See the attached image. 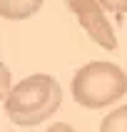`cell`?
I'll list each match as a JSON object with an SVG mask.
<instances>
[{"label":"cell","mask_w":127,"mask_h":132,"mask_svg":"<svg viewBox=\"0 0 127 132\" xmlns=\"http://www.w3.org/2000/svg\"><path fill=\"white\" fill-rule=\"evenodd\" d=\"M62 105V87L50 75H30L10 87L5 97V112L10 122L20 127H35L52 117Z\"/></svg>","instance_id":"6da1fadb"},{"label":"cell","mask_w":127,"mask_h":132,"mask_svg":"<svg viewBox=\"0 0 127 132\" xmlns=\"http://www.w3.org/2000/svg\"><path fill=\"white\" fill-rule=\"evenodd\" d=\"M127 92V72L115 62H87L80 67L72 77V97L75 102L87 107V110H100L110 107Z\"/></svg>","instance_id":"7a4b0ae2"},{"label":"cell","mask_w":127,"mask_h":132,"mask_svg":"<svg viewBox=\"0 0 127 132\" xmlns=\"http://www.w3.org/2000/svg\"><path fill=\"white\" fill-rule=\"evenodd\" d=\"M67 7L75 13V18L80 20L92 40L97 45H102L105 50H115L117 47V37L112 30L107 15H105V3L102 0H65Z\"/></svg>","instance_id":"3957f363"},{"label":"cell","mask_w":127,"mask_h":132,"mask_svg":"<svg viewBox=\"0 0 127 132\" xmlns=\"http://www.w3.org/2000/svg\"><path fill=\"white\" fill-rule=\"evenodd\" d=\"M40 7H43V0H0V13L7 20L32 18Z\"/></svg>","instance_id":"277c9868"},{"label":"cell","mask_w":127,"mask_h":132,"mask_svg":"<svg viewBox=\"0 0 127 132\" xmlns=\"http://www.w3.org/2000/svg\"><path fill=\"white\" fill-rule=\"evenodd\" d=\"M100 132H127V105L115 107V110L102 120Z\"/></svg>","instance_id":"5b68a950"},{"label":"cell","mask_w":127,"mask_h":132,"mask_svg":"<svg viewBox=\"0 0 127 132\" xmlns=\"http://www.w3.org/2000/svg\"><path fill=\"white\" fill-rule=\"evenodd\" d=\"M102 3H105V7L112 10L117 18H122V15L127 13V0H102Z\"/></svg>","instance_id":"8992f818"},{"label":"cell","mask_w":127,"mask_h":132,"mask_svg":"<svg viewBox=\"0 0 127 132\" xmlns=\"http://www.w3.org/2000/svg\"><path fill=\"white\" fill-rule=\"evenodd\" d=\"M45 132H77V130H75V127H70V125H65V122H57V125L47 127Z\"/></svg>","instance_id":"52a82bcc"}]
</instances>
